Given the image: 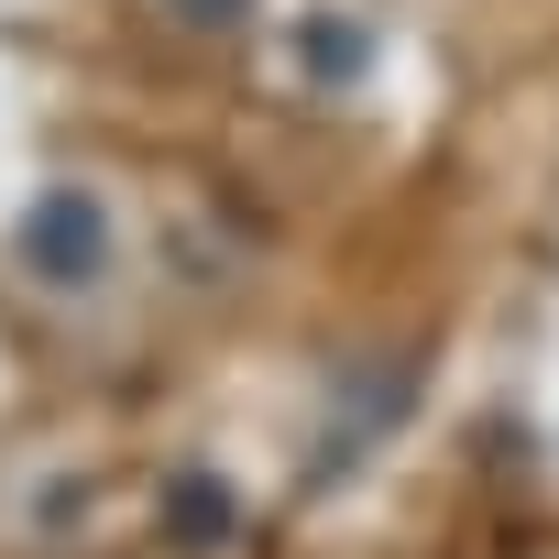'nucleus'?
I'll use <instances>...</instances> for the list:
<instances>
[{
    "label": "nucleus",
    "instance_id": "obj_1",
    "mask_svg": "<svg viewBox=\"0 0 559 559\" xmlns=\"http://www.w3.org/2000/svg\"><path fill=\"white\" fill-rule=\"evenodd\" d=\"M110 252H121V230H110L99 187H34V209H23V263L45 274V286L88 297L99 274H110Z\"/></svg>",
    "mask_w": 559,
    "mask_h": 559
},
{
    "label": "nucleus",
    "instance_id": "obj_2",
    "mask_svg": "<svg viewBox=\"0 0 559 559\" xmlns=\"http://www.w3.org/2000/svg\"><path fill=\"white\" fill-rule=\"evenodd\" d=\"M165 12H176V23H198V34H219V23H241V12H252V0H165Z\"/></svg>",
    "mask_w": 559,
    "mask_h": 559
}]
</instances>
